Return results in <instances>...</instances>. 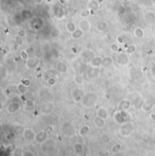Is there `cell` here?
<instances>
[{"instance_id": "cell-1", "label": "cell", "mask_w": 155, "mask_h": 156, "mask_svg": "<svg viewBox=\"0 0 155 156\" xmlns=\"http://www.w3.org/2000/svg\"><path fill=\"white\" fill-rule=\"evenodd\" d=\"M98 101V96L95 93L88 92L85 93L83 99L81 100V104L85 108H91Z\"/></svg>"}, {"instance_id": "cell-2", "label": "cell", "mask_w": 155, "mask_h": 156, "mask_svg": "<svg viewBox=\"0 0 155 156\" xmlns=\"http://www.w3.org/2000/svg\"><path fill=\"white\" fill-rule=\"evenodd\" d=\"M51 12H52L53 16L55 18V19L63 20L66 17V11H65V9H64V5H60L58 2L53 4V5H52Z\"/></svg>"}, {"instance_id": "cell-3", "label": "cell", "mask_w": 155, "mask_h": 156, "mask_svg": "<svg viewBox=\"0 0 155 156\" xmlns=\"http://www.w3.org/2000/svg\"><path fill=\"white\" fill-rule=\"evenodd\" d=\"M45 18L40 17V16H36V17L32 18L31 20L28 22V27L33 31H39L45 26Z\"/></svg>"}, {"instance_id": "cell-4", "label": "cell", "mask_w": 155, "mask_h": 156, "mask_svg": "<svg viewBox=\"0 0 155 156\" xmlns=\"http://www.w3.org/2000/svg\"><path fill=\"white\" fill-rule=\"evenodd\" d=\"M40 64H41V58L37 56H31L25 62V65L28 70H36Z\"/></svg>"}, {"instance_id": "cell-5", "label": "cell", "mask_w": 155, "mask_h": 156, "mask_svg": "<svg viewBox=\"0 0 155 156\" xmlns=\"http://www.w3.org/2000/svg\"><path fill=\"white\" fill-rule=\"evenodd\" d=\"M127 111H117L114 113V121L117 123L118 125H122L125 123H127L128 115H127Z\"/></svg>"}, {"instance_id": "cell-6", "label": "cell", "mask_w": 155, "mask_h": 156, "mask_svg": "<svg viewBox=\"0 0 155 156\" xmlns=\"http://www.w3.org/2000/svg\"><path fill=\"white\" fill-rule=\"evenodd\" d=\"M85 92L80 87H75L71 91V98L74 103L81 102V100L83 99L84 95H85Z\"/></svg>"}, {"instance_id": "cell-7", "label": "cell", "mask_w": 155, "mask_h": 156, "mask_svg": "<svg viewBox=\"0 0 155 156\" xmlns=\"http://www.w3.org/2000/svg\"><path fill=\"white\" fill-rule=\"evenodd\" d=\"M21 107H22V104H21L20 102L18 101H14V102H11L10 104H8L7 105V113L8 115H15L17 112L20 111Z\"/></svg>"}, {"instance_id": "cell-8", "label": "cell", "mask_w": 155, "mask_h": 156, "mask_svg": "<svg viewBox=\"0 0 155 156\" xmlns=\"http://www.w3.org/2000/svg\"><path fill=\"white\" fill-rule=\"evenodd\" d=\"M22 135L23 138L25 139V141H26L28 142H32L35 141L36 133L32 128H25L22 133Z\"/></svg>"}, {"instance_id": "cell-9", "label": "cell", "mask_w": 155, "mask_h": 156, "mask_svg": "<svg viewBox=\"0 0 155 156\" xmlns=\"http://www.w3.org/2000/svg\"><path fill=\"white\" fill-rule=\"evenodd\" d=\"M55 108V104L53 101L51 102H45V104H42L41 108H40V112L42 115H50L51 113H53V111Z\"/></svg>"}, {"instance_id": "cell-10", "label": "cell", "mask_w": 155, "mask_h": 156, "mask_svg": "<svg viewBox=\"0 0 155 156\" xmlns=\"http://www.w3.org/2000/svg\"><path fill=\"white\" fill-rule=\"evenodd\" d=\"M133 106V103L130 99L124 98L121 100L117 104V110L119 111H128L130 110Z\"/></svg>"}, {"instance_id": "cell-11", "label": "cell", "mask_w": 155, "mask_h": 156, "mask_svg": "<svg viewBox=\"0 0 155 156\" xmlns=\"http://www.w3.org/2000/svg\"><path fill=\"white\" fill-rule=\"evenodd\" d=\"M116 62L118 63V64H120L121 66H125L129 64L130 58L129 55H127L125 52H120L117 54L116 56Z\"/></svg>"}, {"instance_id": "cell-12", "label": "cell", "mask_w": 155, "mask_h": 156, "mask_svg": "<svg viewBox=\"0 0 155 156\" xmlns=\"http://www.w3.org/2000/svg\"><path fill=\"white\" fill-rule=\"evenodd\" d=\"M103 57L101 56H95L94 57H93L90 61H88V64L91 66L93 69L96 68H100L103 66Z\"/></svg>"}, {"instance_id": "cell-13", "label": "cell", "mask_w": 155, "mask_h": 156, "mask_svg": "<svg viewBox=\"0 0 155 156\" xmlns=\"http://www.w3.org/2000/svg\"><path fill=\"white\" fill-rule=\"evenodd\" d=\"M77 26L78 28L82 29L85 33H88V32L91 31L92 24L89 20H87V18H82V19H80Z\"/></svg>"}, {"instance_id": "cell-14", "label": "cell", "mask_w": 155, "mask_h": 156, "mask_svg": "<svg viewBox=\"0 0 155 156\" xmlns=\"http://www.w3.org/2000/svg\"><path fill=\"white\" fill-rule=\"evenodd\" d=\"M48 138H49L48 133L45 132V130L40 131V132H38L37 134H36L34 142H36V143H38V144H42V143H44V142H46V141L48 140Z\"/></svg>"}, {"instance_id": "cell-15", "label": "cell", "mask_w": 155, "mask_h": 156, "mask_svg": "<svg viewBox=\"0 0 155 156\" xmlns=\"http://www.w3.org/2000/svg\"><path fill=\"white\" fill-rule=\"evenodd\" d=\"M55 70L58 72L60 75H64L67 74L69 71V67L65 62L64 61H59L55 64Z\"/></svg>"}, {"instance_id": "cell-16", "label": "cell", "mask_w": 155, "mask_h": 156, "mask_svg": "<svg viewBox=\"0 0 155 156\" xmlns=\"http://www.w3.org/2000/svg\"><path fill=\"white\" fill-rule=\"evenodd\" d=\"M133 125L130 123H125L124 124L121 125L120 133L122 134V135L123 136H128L133 133Z\"/></svg>"}, {"instance_id": "cell-17", "label": "cell", "mask_w": 155, "mask_h": 156, "mask_svg": "<svg viewBox=\"0 0 155 156\" xmlns=\"http://www.w3.org/2000/svg\"><path fill=\"white\" fill-rule=\"evenodd\" d=\"M154 108H155L154 103L150 100L144 101V102L141 104V109L143 113H151L152 110H154Z\"/></svg>"}, {"instance_id": "cell-18", "label": "cell", "mask_w": 155, "mask_h": 156, "mask_svg": "<svg viewBox=\"0 0 155 156\" xmlns=\"http://www.w3.org/2000/svg\"><path fill=\"white\" fill-rule=\"evenodd\" d=\"M94 56H95L94 52L93 50H91V49H84V50H82L80 52V57L84 59V60L90 61Z\"/></svg>"}, {"instance_id": "cell-19", "label": "cell", "mask_w": 155, "mask_h": 156, "mask_svg": "<svg viewBox=\"0 0 155 156\" xmlns=\"http://www.w3.org/2000/svg\"><path fill=\"white\" fill-rule=\"evenodd\" d=\"M93 123L96 128L98 129H103L106 126V120L103 119V118L99 116H94L93 118Z\"/></svg>"}, {"instance_id": "cell-20", "label": "cell", "mask_w": 155, "mask_h": 156, "mask_svg": "<svg viewBox=\"0 0 155 156\" xmlns=\"http://www.w3.org/2000/svg\"><path fill=\"white\" fill-rule=\"evenodd\" d=\"M101 7V4L98 0H89L87 2V8L90 10H93V11H98Z\"/></svg>"}, {"instance_id": "cell-21", "label": "cell", "mask_w": 155, "mask_h": 156, "mask_svg": "<svg viewBox=\"0 0 155 156\" xmlns=\"http://www.w3.org/2000/svg\"><path fill=\"white\" fill-rule=\"evenodd\" d=\"M96 115L104 120H107L109 118V112L108 110L105 107H103V106H100L99 108H97L96 110Z\"/></svg>"}, {"instance_id": "cell-22", "label": "cell", "mask_w": 155, "mask_h": 156, "mask_svg": "<svg viewBox=\"0 0 155 156\" xmlns=\"http://www.w3.org/2000/svg\"><path fill=\"white\" fill-rule=\"evenodd\" d=\"M64 28H65L66 31L71 35V34L74 33V32L77 29L78 26L74 22V21H67V22L64 24Z\"/></svg>"}, {"instance_id": "cell-23", "label": "cell", "mask_w": 155, "mask_h": 156, "mask_svg": "<svg viewBox=\"0 0 155 156\" xmlns=\"http://www.w3.org/2000/svg\"><path fill=\"white\" fill-rule=\"evenodd\" d=\"M144 20L146 21L147 24H155V12L152 11H148L144 14Z\"/></svg>"}, {"instance_id": "cell-24", "label": "cell", "mask_w": 155, "mask_h": 156, "mask_svg": "<svg viewBox=\"0 0 155 156\" xmlns=\"http://www.w3.org/2000/svg\"><path fill=\"white\" fill-rule=\"evenodd\" d=\"M73 150H74V152L76 154L81 155L83 154L84 152H85V147H84V145L81 142H74V143L73 144Z\"/></svg>"}, {"instance_id": "cell-25", "label": "cell", "mask_w": 155, "mask_h": 156, "mask_svg": "<svg viewBox=\"0 0 155 156\" xmlns=\"http://www.w3.org/2000/svg\"><path fill=\"white\" fill-rule=\"evenodd\" d=\"M133 35L138 39H142L145 37V31L143 30V28L137 26L133 29Z\"/></svg>"}, {"instance_id": "cell-26", "label": "cell", "mask_w": 155, "mask_h": 156, "mask_svg": "<svg viewBox=\"0 0 155 156\" xmlns=\"http://www.w3.org/2000/svg\"><path fill=\"white\" fill-rule=\"evenodd\" d=\"M35 106V102L31 98H28L26 100H25L24 103V108L26 111H30V110L34 109Z\"/></svg>"}, {"instance_id": "cell-27", "label": "cell", "mask_w": 155, "mask_h": 156, "mask_svg": "<svg viewBox=\"0 0 155 156\" xmlns=\"http://www.w3.org/2000/svg\"><path fill=\"white\" fill-rule=\"evenodd\" d=\"M109 24L107 21H100L96 24L95 26V29L97 30L98 32H104L105 30L108 28Z\"/></svg>"}, {"instance_id": "cell-28", "label": "cell", "mask_w": 155, "mask_h": 156, "mask_svg": "<svg viewBox=\"0 0 155 156\" xmlns=\"http://www.w3.org/2000/svg\"><path fill=\"white\" fill-rule=\"evenodd\" d=\"M16 92L18 93L20 95H25V94H26V93L28 92V89L29 88H27V87H26L24 85H23L22 83H17L16 85Z\"/></svg>"}, {"instance_id": "cell-29", "label": "cell", "mask_w": 155, "mask_h": 156, "mask_svg": "<svg viewBox=\"0 0 155 156\" xmlns=\"http://www.w3.org/2000/svg\"><path fill=\"white\" fill-rule=\"evenodd\" d=\"M85 32L83 31L82 29H80V28H77V29L75 30V31L74 32V33L71 34V38L74 39V40H78L80 38H82V37H84V35H85Z\"/></svg>"}, {"instance_id": "cell-30", "label": "cell", "mask_w": 155, "mask_h": 156, "mask_svg": "<svg viewBox=\"0 0 155 156\" xmlns=\"http://www.w3.org/2000/svg\"><path fill=\"white\" fill-rule=\"evenodd\" d=\"M73 80H74V83L76 85L80 86V85H83L85 83V80H84L83 75H78V74H74V76H73Z\"/></svg>"}, {"instance_id": "cell-31", "label": "cell", "mask_w": 155, "mask_h": 156, "mask_svg": "<svg viewBox=\"0 0 155 156\" xmlns=\"http://www.w3.org/2000/svg\"><path fill=\"white\" fill-rule=\"evenodd\" d=\"M114 59L112 58V56H104L103 57V67H110L111 65H112V64H114Z\"/></svg>"}, {"instance_id": "cell-32", "label": "cell", "mask_w": 155, "mask_h": 156, "mask_svg": "<svg viewBox=\"0 0 155 156\" xmlns=\"http://www.w3.org/2000/svg\"><path fill=\"white\" fill-rule=\"evenodd\" d=\"M8 75H9V72H8L7 67L5 65V64H1V68H0V77H1L2 81H4L5 78L8 76Z\"/></svg>"}, {"instance_id": "cell-33", "label": "cell", "mask_w": 155, "mask_h": 156, "mask_svg": "<svg viewBox=\"0 0 155 156\" xmlns=\"http://www.w3.org/2000/svg\"><path fill=\"white\" fill-rule=\"evenodd\" d=\"M137 50V46L135 44H130V45H127V47L125 48V51L124 52L126 53L127 55H129V56H132V55H133L135 52H136Z\"/></svg>"}, {"instance_id": "cell-34", "label": "cell", "mask_w": 155, "mask_h": 156, "mask_svg": "<svg viewBox=\"0 0 155 156\" xmlns=\"http://www.w3.org/2000/svg\"><path fill=\"white\" fill-rule=\"evenodd\" d=\"M122 143L117 142V143L114 144V145H112V147L111 148V153H112V154H116V153H120L121 150H122Z\"/></svg>"}, {"instance_id": "cell-35", "label": "cell", "mask_w": 155, "mask_h": 156, "mask_svg": "<svg viewBox=\"0 0 155 156\" xmlns=\"http://www.w3.org/2000/svg\"><path fill=\"white\" fill-rule=\"evenodd\" d=\"M59 75H60V74H59L56 70H48V71L45 72V76L46 79H47V78H49V77H56V78H58Z\"/></svg>"}, {"instance_id": "cell-36", "label": "cell", "mask_w": 155, "mask_h": 156, "mask_svg": "<svg viewBox=\"0 0 155 156\" xmlns=\"http://www.w3.org/2000/svg\"><path fill=\"white\" fill-rule=\"evenodd\" d=\"M90 130H91V128H90L89 125H84V126H82L81 128H80L79 132H78V134H79L80 136H85L86 134L90 132Z\"/></svg>"}, {"instance_id": "cell-37", "label": "cell", "mask_w": 155, "mask_h": 156, "mask_svg": "<svg viewBox=\"0 0 155 156\" xmlns=\"http://www.w3.org/2000/svg\"><path fill=\"white\" fill-rule=\"evenodd\" d=\"M100 141L102 143L107 145V144H109L111 142V138L107 134H102L100 135Z\"/></svg>"}, {"instance_id": "cell-38", "label": "cell", "mask_w": 155, "mask_h": 156, "mask_svg": "<svg viewBox=\"0 0 155 156\" xmlns=\"http://www.w3.org/2000/svg\"><path fill=\"white\" fill-rule=\"evenodd\" d=\"M116 15H117L118 17L123 18L124 16H125V15H126V7H124V5L120 7L119 8L117 9V11H116Z\"/></svg>"}, {"instance_id": "cell-39", "label": "cell", "mask_w": 155, "mask_h": 156, "mask_svg": "<svg viewBox=\"0 0 155 156\" xmlns=\"http://www.w3.org/2000/svg\"><path fill=\"white\" fill-rule=\"evenodd\" d=\"M125 23L128 25V26H132L133 23L135 22V17L133 16V15H128V16H125Z\"/></svg>"}, {"instance_id": "cell-40", "label": "cell", "mask_w": 155, "mask_h": 156, "mask_svg": "<svg viewBox=\"0 0 155 156\" xmlns=\"http://www.w3.org/2000/svg\"><path fill=\"white\" fill-rule=\"evenodd\" d=\"M21 83H22L26 87H27V88H30V86L32 85V81H31V79H30L29 77L22 78V80H21Z\"/></svg>"}, {"instance_id": "cell-41", "label": "cell", "mask_w": 155, "mask_h": 156, "mask_svg": "<svg viewBox=\"0 0 155 156\" xmlns=\"http://www.w3.org/2000/svg\"><path fill=\"white\" fill-rule=\"evenodd\" d=\"M46 83L50 87H53L57 83V78L56 77H49L46 79Z\"/></svg>"}, {"instance_id": "cell-42", "label": "cell", "mask_w": 155, "mask_h": 156, "mask_svg": "<svg viewBox=\"0 0 155 156\" xmlns=\"http://www.w3.org/2000/svg\"><path fill=\"white\" fill-rule=\"evenodd\" d=\"M25 50L26 51V53L28 54V56H29V57H31V56H35V48H34V46H32V45H30V46L26 47Z\"/></svg>"}, {"instance_id": "cell-43", "label": "cell", "mask_w": 155, "mask_h": 156, "mask_svg": "<svg viewBox=\"0 0 155 156\" xmlns=\"http://www.w3.org/2000/svg\"><path fill=\"white\" fill-rule=\"evenodd\" d=\"M110 50L112 51L114 54H118V53H120L119 52V50H120V48H119V46H118V45L116 43H112L110 45Z\"/></svg>"}, {"instance_id": "cell-44", "label": "cell", "mask_w": 155, "mask_h": 156, "mask_svg": "<svg viewBox=\"0 0 155 156\" xmlns=\"http://www.w3.org/2000/svg\"><path fill=\"white\" fill-rule=\"evenodd\" d=\"M91 15V11H90V9H85V10H83L81 13H80V16H81V18H87L88 16Z\"/></svg>"}, {"instance_id": "cell-45", "label": "cell", "mask_w": 155, "mask_h": 156, "mask_svg": "<svg viewBox=\"0 0 155 156\" xmlns=\"http://www.w3.org/2000/svg\"><path fill=\"white\" fill-rule=\"evenodd\" d=\"M19 56H20V58L22 59L23 61H25V62H26V61L29 58V56H28V54L26 53V50L20 51V54H19Z\"/></svg>"}, {"instance_id": "cell-46", "label": "cell", "mask_w": 155, "mask_h": 156, "mask_svg": "<svg viewBox=\"0 0 155 156\" xmlns=\"http://www.w3.org/2000/svg\"><path fill=\"white\" fill-rule=\"evenodd\" d=\"M16 35H18L21 38H25V37H26V31L24 28H20V29H18V31H17Z\"/></svg>"}, {"instance_id": "cell-47", "label": "cell", "mask_w": 155, "mask_h": 156, "mask_svg": "<svg viewBox=\"0 0 155 156\" xmlns=\"http://www.w3.org/2000/svg\"><path fill=\"white\" fill-rule=\"evenodd\" d=\"M125 35H117V37H116V42H117V44H119V45H122V44L125 43Z\"/></svg>"}, {"instance_id": "cell-48", "label": "cell", "mask_w": 155, "mask_h": 156, "mask_svg": "<svg viewBox=\"0 0 155 156\" xmlns=\"http://www.w3.org/2000/svg\"><path fill=\"white\" fill-rule=\"evenodd\" d=\"M22 156H36V155L33 151H31V150H25V151H23Z\"/></svg>"}, {"instance_id": "cell-49", "label": "cell", "mask_w": 155, "mask_h": 156, "mask_svg": "<svg viewBox=\"0 0 155 156\" xmlns=\"http://www.w3.org/2000/svg\"><path fill=\"white\" fill-rule=\"evenodd\" d=\"M15 42H16V44L17 45H19V46H21V45H24V40L23 38H21V37H19L18 35H16V37H15Z\"/></svg>"}, {"instance_id": "cell-50", "label": "cell", "mask_w": 155, "mask_h": 156, "mask_svg": "<svg viewBox=\"0 0 155 156\" xmlns=\"http://www.w3.org/2000/svg\"><path fill=\"white\" fill-rule=\"evenodd\" d=\"M150 75H151V76H152V79L155 81V64H152V66H151V68H150Z\"/></svg>"}, {"instance_id": "cell-51", "label": "cell", "mask_w": 155, "mask_h": 156, "mask_svg": "<svg viewBox=\"0 0 155 156\" xmlns=\"http://www.w3.org/2000/svg\"><path fill=\"white\" fill-rule=\"evenodd\" d=\"M44 130H45V132H47L49 134H52V133L53 132V130H55V127H53V125L50 124V125H47V126H45Z\"/></svg>"}, {"instance_id": "cell-52", "label": "cell", "mask_w": 155, "mask_h": 156, "mask_svg": "<svg viewBox=\"0 0 155 156\" xmlns=\"http://www.w3.org/2000/svg\"><path fill=\"white\" fill-rule=\"evenodd\" d=\"M15 137H16V134H15L14 133L10 132L7 134V141H13L15 139Z\"/></svg>"}, {"instance_id": "cell-53", "label": "cell", "mask_w": 155, "mask_h": 156, "mask_svg": "<svg viewBox=\"0 0 155 156\" xmlns=\"http://www.w3.org/2000/svg\"><path fill=\"white\" fill-rule=\"evenodd\" d=\"M4 93H5V95H7V96H9L11 94V92H10V90H9L8 88L4 89Z\"/></svg>"}, {"instance_id": "cell-54", "label": "cell", "mask_w": 155, "mask_h": 156, "mask_svg": "<svg viewBox=\"0 0 155 156\" xmlns=\"http://www.w3.org/2000/svg\"><path fill=\"white\" fill-rule=\"evenodd\" d=\"M33 2L34 4H36V5H41L44 2V0H33Z\"/></svg>"}, {"instance_id": "cell-55", "label": "cell", "mask_w": 155, "mask_h": 156, "mask_svg": "<svg viewBox=\"0 0 155 156\" xmlns=\"http://www.w3.org/2000/svg\"><path fill=\"white\" fill-rule=\"evenodd\" d=\"M58 3L60 4V5H65V3H66V1H65V0H58Z\"/></svg>"}, {"instance_id": "cell-56", "label": "cell", "mask_w": 155, "mask_h": 156, "mask_svg": "<svg viewBox=\"0 0 155 156\" xmlns=\"http://www.w3.org/2000/svg\"><path fill=\"white\" fill-rule=\"evenodd\" d=\"M150 117H151V119H152V120H153V121H155V113H151Z\"/></svg>"}, {"instance_id": "cell-57", "label": "cell", "mask_w": 155, "mask_h": 156, "mask_svg": "<svg viewBox=\"0 0 155 156\" xmlns=\"http://www.w3.org/2000/svg\"><path fill=\"white\" fill-rule=\"evenodd\" d=\"M151 4H152L153 7H155V0H151Z\"/></svg>"}, {"instance_id": "cell-58", "label": "cell", "mask_w": 155, "mask_h": 156, "mask_svg": "<svg viewBox=\"0 0 155 156\" xmlns=\"http://www.w3.org/2000/svg\"><path fill=\"white\" fill-rule=\"evenodd\" d=\"M106 37L108 39H111V37H110V35H106Z\"/></svg>"}, {"instance_id": "cell-59", "label": "cell", "mask_w": 155, "mask_h": 156, "mask_svg": "<svg viewBox=\"0 0 155 156\" xmlns=\"http://www.w3.org/2000/svg\"><path fill=\"white\" fill-rule=\"evenodd\" d=\"M153 31H154V33H155V24L153 25Z\"/></svg>"}, {"instance_id": "cell-60", "label": "cell", "mask_w": 155, "mask_h": 156, "mask_svg": "<svg viewBox=\"0 0 155 156\" xmlns=\"http://www.w3.org/2000/svg\"><path fill=\"white\" fill-rule=\"evenodd\" d=\"M90 156H93V155H90Z\"/></svg>"}, {"instance_id": "cell-61", "label": "cell", "mask_w": 155, "mask_h": 156, "mask_svg": "<svg viewBox=\"0 0 155 156\" xmlns=\"http://www.w3.org/2000/svg\"><path fill=\"white\" fill-rule=\"evenodd\" d=\"M154 112H155V108H154Z\"/></svg>"}, {"instance_id": "cell-62", "label": "cell", "mask_w": 155, "mask_h": 156, "mask_svg": "<svg viewBox=\"0 0 155 156\" xmlns=\"http://www.w3.org/2000/svg\"><path fill=\"white\" fill-rule=\"evenodd\" d=\"M78 156H80V155H78Z\"/></svg>"}]
</instances>
